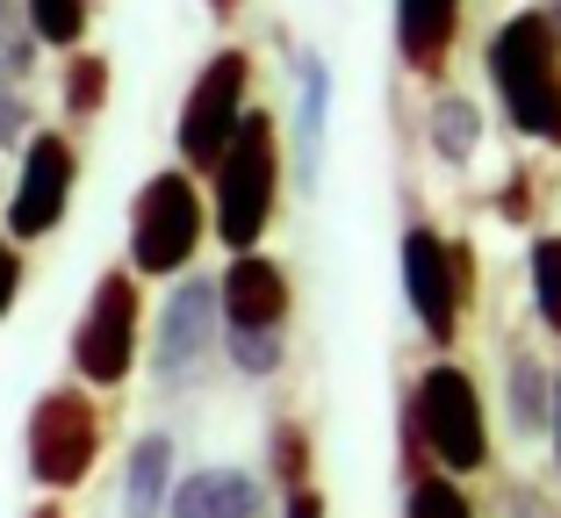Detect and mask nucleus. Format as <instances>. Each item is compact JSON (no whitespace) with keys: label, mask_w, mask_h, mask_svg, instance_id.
I'll return each mask as SVG.
<instances>
[{"label":"nucleus","mask_w":561,"mask_h":518,"mask_svg":"<svg viewBox=\"0 0 561 518\" xmlns=\"http://www.w3.org/2000/svg\"><path fill=\"white\" fill-rule=\"evenodd\" d=\"M526 288H533V318L561 338V231H533L526 238Z\"/></svg>","instance_id":"20"},{"label":"nucleus","mask_w":561,"mask_h":518,"mask_svg":"<svg viewBox=\"0 0 561 518\" xmlns=\"http://www.w3.org/2000/svg\"><path fill=\"white\" fill-rule=\"evenodd\" d=\"M15 187H8V245H44L72 209L80 187V145L66 130H30V145L15 151Z\"/></svg>","instance_id":"10"},{"label":"nucleus","mask_w":561,"mask_h":518,"mask_svg":"<svg viewBox=\"0 0 561 518\" xmlns=\"http://www.w3.org/2000/svg\"><path fill=\"white\" fill-rule=\"evenodd\" d=\"M288 72H296V116H288L280 159H288V187L317 195V181H324V137H331V58L324 50H296Z\"/></svg>","instance_id":"12"},{"label":"nucleus","mask_w":561,"mask_h":518,"mask_svg":"<svg viewBox=\"0 0 561 518\" xmlns=\"http://www.w3.org/2000/svg\"><path fill=\"white\" fill-rule=\"evenodd\" d=\"M280 518H331V504H324V490H288V497H280Z\"/></svg>","instance_id":"28"},{"label":"nucleus","mask_w":561,"mask_h":518,"mask_svg":"<svg viewBox=\"0 0 561 518\" xmlns=\"http://www.w3.org/2000/svg\"><path fill=\"white\" fill-rule=\"evenodd\" d=\"M280 187H288V159H280V116L274 108H245L238 137L224 145L209 173V238L224 252H260L274 231Z\"/></svg>","instance_id":"3"},{"label":"nucleus","mask_w":561,"mask_h":518,"mask_svg":"<svg viewBox=\"0 0 561 518\" xmlns=\"http://www.w3.org/2000/svg\"><path fill=\"white\" fill-rule=\"evenodd\" d=\"M296 281L274 252H231V267L216 274V318L224 332H288Z\"/></svg>","instance_id":"11"},{"label":"nucleus","mask_w":561,"mask_h":518,"mask_svg":"<svg viewBox=\"0 0 561 518\" xmlns=\"http://www.w3.org/2000/svg\"><path fill=\"white\" fill-rule=\"evenodd\" d=\"M496 217H512V223L533 217V173H512V181H504V195H496Z\"/></svg>","instance_id":"27"},{"label":"nucleus","mask_w":561,"mask_h":518,"mask_svg":"<svg viewBox=\"0 0 561 518\" xmlns=\"http://www.w3.org/2000/svg\"><path fill=\"white\" fill-rule=\"evenodd\" d=\"M482 80L496 87V108L512 116V130L526 145L561 151V36L547 30L540 0L512 8L482 36Z\"/></svg>","instance_id":"2"},{"label":"nucleus","mask_w":561,"mask_h":518,"mask_svg":"<svg viewBox=\"0 0 561 518\" xmlns=\"http://www.w3.org/2000/svg\"><path fill=\"white\" fill-rule=\"evenodd\" d=\"M202 238H209L202 181L181 173V166H159L130 195V260H123V267H130L137 281H181V274L195 267Z\"/></svg>","instance_id":"4"},{"label":"nucleus","mask_w":561,"mask_h":518,"mask_svg":"<svg viewBox=\"0 0 561 518\" xmlns=\"http://www.w3.org/2000/svg\"><path fill=\"white\" fill-rule=\"evenodd\" d=\"M8 22H15V0H0V30H8Z\"/></svg>","instance_id":"34"},{"label":"nucleus","mask_w":561,"mask_h":518,"mask_svg":"<svg viewBox=\"0 0 561 518\" xmlns=\"http://www.w3.org/2000/svg\"><path fill=\"white\" fill-rule=\"evenodd\" d=\"M397 267H403V302H411L425 346L432 353H454V346H461L468 302H476V245H468V238L432 231V223H403Z\"/></svg>","instance_id":"5"},{"label":"nucleus","mask_w":561,"mask_h":518,"mask_svg":"<svg viewBox=\"0 0 561 518\" xmlns=\"http://www.w3.org/2000/svg\"><path fill=\"white\" fill-rule=\"evenodd\" d=\"M30 518H66V504H58V497H44V504H30Z\"/></svg>","instance_id":"32"},{"label":"nucleus","mask_w":561,"mask_h":518,"mask_svg":"<svg viewBox=\"0 0 561 518\" xmlns=\"http://www.w3.org/2000/svg\"><path fill=\"white\" fill-rule=\"evenodd\" d=\"M22 461H30V483L44 497H66L94 475L101 461V403L94 389L58 382L30 403V425H22Z\"/></svg>","instance_id":"7"},{"label":"nucleus","mask_w":561,"mask_h":518,"mask_svg":"<svg viewBox=\"0 0 561 518\" xmlns=\"http://www.w3.org/2000/svg\"><path fill=\"white\" fill-rule=\"evenodd\" d=\"M252 50L245 44H216L209 58L195 66V80H187L181 94V116H173V151H181V173H195V181H209L216 159H224V145L238 137V123H245L252 108Z\"/></svg>","instance_id":"6"},{"label":"nucleus","mask_w":561,"mask_h":518,"mask_svg":"<svg viewBox=\"0 0 561 518\" xmlns=\"http://www.w3.org/2000/svg\"><path fill=\"white\" fill-rule=\"evenodd\" d=\"M108 87H116V66L101 50H66V72H58V101H66L72 123H94L108 108Z\"/></svg>","instance_id":"18"},{"label":"nucleus","mask_w":561,"mask_h":518,"mask_svg":"<svg viewBox=\"0 0 561 518\" xmlns=\"http://www.w3.org/2000/svg\"><path fill=\"white\" fill-rule=\"evenodd\" d=\"M224 360H231V375H245V382H274L280 368H288V332H224Z\"/></svg>","instance_id":"23"},{"label":"nucleus","mask_w":561,"mask_h":518,"mask_svg":"<svg viewBox=\"0 0 561 518\" xmlns=\"http://www.w3.org/2000/svg\"><path fill=\"white\" fill-rule=\"evenodd\" d=\"M173 490V433H137L123 461V518H165Z\"/></svg>","instance_id":"17"},{"label":"nucleus","mask_w":561,"mask_h":518,"mask_svg":"<svg viewBox=\"0 0 561 518\" xmlns=\"http://www.w3.org/2000/svg\"><path fill=\"white\" fill-rule=\"evenodd\" d=\"M468 0H397V58L417 80H439L454 44H461Z\"/></svg>","instance_id":"14"},{"label":"nucleus","mask_w":561,"mask_h":518,"mask_svg":"<svg viewBox=\"0 0 561 518\" xmlns=\"http://www.w3.org/2000/svg\"><path fill=\"white\" fill-rule=\"evenodd\" d=\"M540 15H547V30L561 36V0H540Z\"/></svg>","instance_id":"33"},{"label":"nucleus","mask_w":561,"mask_h":518,"mask_svg":"<svg viewBox=\"0 0 561 518\" xmlns=\"http://www.w3.org/2000/svg\"><path fill=\"white\" fill-rule=\"evenodd\" d=\"M504 425H512V439H547V425H554V368L533 346L504 353Z\"/></svg>","instance_id":"16"},{"label":"nucleus","mask_w":561,"mask_h":518,"mask_svg":"<svg viewBox=\"0 0 561 518\" xmlns=\"http://www.w3.org/2000/svg\"><path fill=\"white\" fill-rule=\"evenodd\" d=\"M137 353H145V281L130 267H108L72 324V375L80 389H123L137 375Z\"/></svg>","instance_id":"8"},{"label":"nucleus","mask_w":561,"mask_h":518,"mask_svg":"<svg viewBox=\"0 0 561 518\" xmlns=\"http://www.w3.org/2000/svg\"><path fill=\"white\" fill-rule=\"evenodd\" d=\"M30 130H36V123H30V94L0 72V151H22V145H30Z\"/></svg>","instance_id":"24"},{"label":"nucleus","mask_w":561,"mask_h":518,"mask_svg":"<svg viewBox=\"0 0 561 518\" xmlns=\"http://www.w3.org/2000/svg\"><path fill=\"white\" fill-rule=\"evenodd\" d=\"M22 30H30L44 50H87L94 0H22Z\"/></svg>","instance_id":"19"},{"label":"nucleus","mask_w":561,"mask_h":518,"mask_svg":"<svg viewBox=\"0 0 561 518\" xmlns=\"http://www.w3.org/2000/svg\"><path fill=\"white\" fill-rule=\"evenodd\" d=\"M512 511H518V518H561V511H547V504L533 497L526 483H512Z\"/></svg>","instance_id":"29"},{"label":"nucleus","mask_w":561,"mask_h":518,"mask_svg":"<svg viewBox=\"0 0 561 518\" xmlns=\"http://www.w3.org/2000/svg\"><path fill=\"white\" fill-rule=\"evenodd\" d=\"M310 425L302 418H274V433H266V490H310Z\"/></svg>","instance_id":"21"},{"label":"nucleus","mask_w":561,"mask_h":518,"mask_svg":"<svg viewBox=\"0 0 561 518\" xmlns=\"http://www.w3.org/2000/svg\"><path fill=\"white\" fill-rule=\"evenodd\" d=\"M397 418H403V483L425 469L454 475V483L490 469V403H482V382L454 353H432L417 368Z\"/></svg>","instance_id":"1"},{"label":"nucleus","mask_w":561,"mask_h":518,"mask_svg":"<svg viewBox=\"0 0 561 518\" xmlns=\"http://www.w3.org/2000/svg\"><path fill=\"white\" fill-rule=\"evenodd\" d=\"M482 101L476 94H461V87H446V80H432V94H425V151L439 159L446 173H468L476 166V151H482Z\"/></svg>","instance_id":"15"},{"label":"nucleus","mask_w":561,"mask_h":518,"mask_svg":"<svg viewBox=\"0 0 561 518\" xmlns=\"http://www.w3.org/2000/svg\"><path fill=\"white\" fill-rule=\"evenodd\" d=\"M547 439H554V469H561V375H554V425H547Z\"/></svg>","instance_id":"31"},{"label":"nucleus","mask_w":561,"mask_h":518,"mask_svg":"<svg viewBox=\"0 0 561 518\" xmlns=\"http://www.w3.org/2000/svg\"><path fill=\"white\" fill-rule=\"evenodd\" d=\"M403 518H482V511H476V497H468V483L425 469V475L403 483Z\"/></svg>","instance_id":"22"},{"label":"nucleus","mask_w":561,"mask_h":518,"mask_svg":"<svg viewBox=\"0 0 561 518\" xmlns=\"http://www.w3.org/2000/svg\"><path fill=\"white\" fill-rule=\"evenodd\" d=\"M266 504H274L266 475L238 469V461H202L165 490V518H266Z\"/></svg>","instance_id":"13"},{"label":"nucleus","mask_w":561,"mask_h":518,"mask_svg":"<svg viewBox=\"0 0 561 518\" xmlns=\"http://www.w3.org/2000/svg\"><path fill=\"white\" fill-rule=\"evenodd\" d=\"M216 346H224V318H216V274L187 267L181 281L165 288L159 302V332H151L145 360H151V382L159 389H195L209 375Z\"/></svg>","instance_id":"9"},{"label":"nucleus","mask_w":561,"mask_h":518,"mask_svg":"<svg viewBox=\"0 0 561 518\" xmlns=\"http://www.w3.org/2000/svg\"><path fill=\"white\" fill-rule=\"evenodd\" d=\"M202 8H209V22H238L245 15V0H202Z\"/></svg>","instance_id":"30"},{"label":"nucleus","mask_w":561,"mask_h":518,"mask_svg":"<svg viewBox=\"0 0 561 518\" xmlns=\"http://www.w3.org/2000/svg\"><path fill=\"white\" fill-rule=\"evenodd\" d=\"M22 281H30V267H22V245H8V238H0V324L15 318Z\"/></svg>","instance_id":"26"},{"label":"nucleus","mask_w":561,"mask_h":518,"mask_svg":"<svg viewBox=\"0 0 561 518\" xmlns=\"http://www.w3.org/2000/svg\"><path fill=\"white\" fill-rule=\"evenodd\" d=\"M36 50H44V44H36V36L30 30H22V22H8V30H0V72H8V80H30V72H36Z\"/></svg>","instance_id":"25"}]
</instances>
